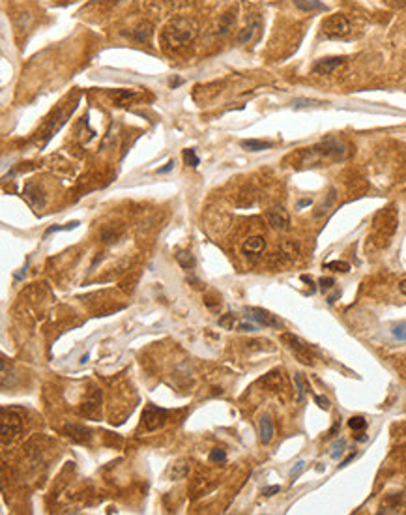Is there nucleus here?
<instances>
[{
    "instance_id": "27",
    "label": "nucleus",
    "mask_w": 406,
    "mask_h": 515,
    "mask_svg": "<svg viewBox=\"0 0 406 515\" xmlns=\"http://www.w3.org/2000/svg\"><path fill=\"white\" fill-rule=\"evenodd\" d=\"M234 21H236V17H234V13H232V12L225 13V15L221 17V21H219V30H221V34H225V32H228V30H230V26H232V24H234Z\"/></svg>"
},
{
    "instance_id": "29",
    "label": "nucleus",
    "mask_w": 406,
    "mask_h": 515,
    "mask_svg": "<svg viewBox=\"0 0 406 515\" xmlns=\"http://www.w3.org/2000/svg\"><path fill=\"white\" fill-rule=\"evenodd\" d=\"M348 427L352 431H363L367 427V420L363 416H352L348 420Z\"/></svg>"
},
{
    "instance_id": "4",
    "label": "nucleus",
    "mask_w": 406,
    "mask_h": 515,
    "mask_svg": "<svg viewBox=\"0 0 406 515\" xmlns=\"http://www.w3.org/2000/svg\"><path fill=\"white\" fill-rule=\"evenodd\" d=\"M322 34L331 40H339V38H346L350 34V21L346 15L342 13H333L330 17L322 21Z\"/></svg>"
},
{
    "instance_id": "6",
    "label": "nucleus",
    "mask_w": 406,
    "mask_h": 515,
    "mask_svg": "<svg viewBox=\"0 0 406 515\" xmlns=\"http://www.w3.org/2000/svg\"><path fill=\"white\" fill-rule=\"evenodd\" d=\"M384 223L380 225L378 221H374V242L382 248V246H388L389 238L393 236L395 229H397V218H395V212H388L384 210L382 214Z\"/></svg>"
},
{
    "instance_id": "41",
    "label": "nucleus",
    "mask_w": 406,
    "mask_h": 515,
    "mask_svg": "<svg viewBox=\"0 0 406 515\" xmlns=\"http://www.w3.org/2000/svg\"><path fill=\"white\" fill-rule=\"evenodd\" d=\"M309 204H313L311 199H302V201L298 203V208H303V206H309Z\"/></svg>"
},
{
    "instance_id": "8",
    "label": "nucleus",
    "mask_w": 406,
    "mask_h": 515,
    "mask_svg": "<svg viewBox=\"0 0 406 515\" xmlns=\"http://www.w3.org/2000/svg\"><path fill=\"white\" fill-rule=\"evenodd\" d=\"M168 418V412L165 409H159L156 405H148L142 412V423H144L146 431H156L163 427Z\"/></svg>"
},
{
    "instance_id": "28",
    "label": "nucleus",
    "mask_w": 406,
    "mask_h": 515,
    "mask_svg": "<svg viewBox=\"0 0 406 515\" xmlns=\"http://www.w3.org/2000/svg\"><path fill=\"white\" fill-rule=\"evenodd\" d=\"M391 336L397 341H406V320H402V322H399V324H395L391 328Z\"/></svg>"
},
{
    "instance_id": "24",
    "label": "nucleus",
    "mask_w": 406,
    "mask_h": 515,
    "mask_svg": "<svg viewBox=\"0 0 406 515\" xmlns=\"http://www.w3.org/2000/svg\"><path fill=\"white\" fill-rule=\"evenodd\" d=\"M335 197H337V195H335V189H331V191H330V195L326 197L324 203L320 204V206H318V212H316V214H314V215H316V218H322V215H324L326 212H328V210H330L331 206H333V203H335Z\"/></svg>"
},
{
    "instance_id": "2",
    "label": "nucleus",
    "mask_w": 406,
    "mask_h": 515,
    "mask_svg": "<svg viewBox=\"0 0 406 515\" xmlns=\"http://www.w3.org/2000/svg\"><path fill=\"white\" fill-rule=\"evenodd\" d=\"M281 341H283V345L288 348L290 353L296 356V360L300 362V364L313 367V365H314L313 348L309 347V345L303 341L302 337L294 336V334H290V332H284V334H281Z\"/></svg>"
},
{
    "instance_id": "17",
    "label": "nucleus",
    "mask_w": 406,
    "mask_h": 515,
    "mask_svg": "<svg viewBox=\"0 0 406 515\" xmlns=\"http://www.w3.org/2000/svg\"><path fill=\"white\" fill-rule=\"evenodd\" d=\"M152 34H154V30H152V24L148 23V21L140 23L139 26L133 30V38L137 41H140V43H150Z\"/></svg>"
},
{
    "instance_id": "10",
    "label": "nucleus",
    "mask_w": 406,
    "mask_h": 515,
    "mask_svg": "<svg viewBox=\"0 0 406 515\" xmlns=\"http://www.w3.org/2000/svg\"><path fill=\"white\" fill-rule=\"evenodd\" d=\"M346 58L344 57H330V58H320L318 62L313 66L314 75H331L335 73L341 66H344Z\"/></svg>"
},
{
    "instance_id": "14",
    "label": "nucleus",
    "mask_w": 406,
    "mask_h": 515,
    "mask_svg": "<svg viewBox=\"0 0 406 515\" xmlns=\"http://www.w3.org/2000/svg\"><path fill=\"white\" fill-rule=\"evenodd\" d=\"M99 405H101V390L94 388L86 397V401H84V405H82V412L86 416H94L99 411Z\"/></svg>"
},
{
    "instance_id": "30",
    "label": "nucleus",
    "mask_w": 406,
    "mask_h": 515,
    "mask_svg": "<svg viewBox=\"0 0 406 515\" xmlns=\"http://www.w3.org/2000/svg\"><path fill=\"white\" fill-rule=\"evenodd\" d=\"M344 448H346V440H344V439L333 442V444H331V452H330L331 459H339V457H341L342 452H344Z\"/></svg>"
},
{
    "instance_id": "22",
    "label": "nucleus",
    "mask_w": 406,
    "mask_h": 515,
    "mask_svg": "<svg viewBox=\"0 0 406 515\" xmlns=\"http://www.w3.org/2000/svg\"><path fill=\"white\" fill-rule=\"evenodd\" d=\"M187 474H189V465L187 463H176L170 469V478L172 480H184Z\"/></svg>"
},
{
    "instance_id": "39",
    "label": "nucleus",
    "mask_w": 406,
    "mask_h": 515,
    "mask_svg": "<svg viewBox=\"0 0 406 515\" xmlns=\"http://www.w3.org/2000/svg\"><path fill=\"white\" fill-rule=\"evenodd\" d=\"M172 167H174V161H172V159H170V161H168L163 169H159L157 173H159V174H165V173H168V171H170V169H172Z\"/></svg>"
},
{
    "instance_id": "20",
    "label": "nucleus",
    "mask_w": 406,
    "mask_h": 515,
    "mask_svg": "<svg viewBox=\"0 0 406 515\" xmlns=\"http://www.w3.org/2000/svg\"><path fill=\"white\" fill-rule=\"evenodd\" d=\"M110 96L114 98V101L118 103V107H124L126 103H129L131 99L137 98V94L133 90H114V92H110Z\"/></svg>"
},
{
    "instance_id": "31",
    "label": "nucleus",
    "mask_w": 406,
    "mask_h": 515,
    "mask_svg": "<svg viewBox=\"0 0 406 515\" xmlns=\"http://www.w3.org/2000/svg\"><path fill=\"white\" fill-rule=\"evenodd\" d=\"M28 21H30L28 13H19V15H15V29H17L19 34L28 29Z\"/></svg>"
},
{
    "instance_id": "33",
    "label": "nucleus",
    "mask_w": 406,
    "mask_h": 515,
    "mask_svg": "<svg viewBox=\"0 0 406 515\" xmlns=\"http://www.w3.org/2000/svg\"><path fill=\"white\" fill-rule=\"evenodd\" d=\"M208 459H210V461H212V463H223V461H225V459H226V453H225V450L214 448V450L210 452Z\"/></svg>"
},
{
    "instance_id": "37",
    "label": "nucleus",
    "mask_w": 406,
    "mask_h": 515,
    "mask_svg": "<svg viewBox=\"0 0 406 515\" xmlns=\"http://www.w3.org/2000/svg\"><path fill=\"white\" fill-rule=\"evenodd\" d=\"M238 330L240 332H255V330H258V324H251V322H240Z\"/></svg>"
},
{
    "instance_id": "11",
    "label": "nucleus",
    "mask_w": 406,
    "mask_h": 515,
    "mask_svg": "<svg viewBox=\"0 0 406 515\" xmlns=\"http://www.w3.org/2000/svg\"><path fill=\"white\" fill-rule=\"evenodd\" d=\"M264 248H266V242L262 236H251L242 243V251L249 261H258Z\"/></svg>"
},
{
    "instance_id": "16",
    "label": "nucleus",
    "mask_w": 406,
    "mask_h": 515,
    "mask_svg": "<svg viewBox=\"0 0 406 515\" xmlns=\"http://www.w3.org/2000/svg\"><path fill=\"white\" fill-rule=\"evenodd\" d=\"M240 146L247 152H262V150H270L272 148V143L270 141H258V139H245L240 143Z\"/></svg>"
},
{
    "instance_id": "35",
    "label": "nucleus",
    "mask_w": 406,
    "mask_h": 515,
    "mask_svg": "<svg viewBox=\"0 0 406 515\" xmlns=\"http://www.w3.org/2000/svg\"><path fill=\"white\" fill-rule=\"evenodd\" d=\"M318 283H320V289H322V290H330V289H333V285H335V279H333V278H322Z\"/></svg>"
},
{
    "instance_id": "12",
    "label": "nucleus",
    "mask_w": 406,
    "mask_h": 515,
    "mask_svg": "<svg viewBox=\"0 0 406 515\" xmlns=\"http://www.w3.org/2000/svg\"><path fill=\"white\" fill-rule=\"evenodd\" d=\"M64 431L71 440H75L79 444H90V440H92V431L88 427H84V425L70 423V425H66Z\"/></svg>"
},
{
    "instance_id": "13",
    "label": "nucleus",
    "mask_w": 406,
    "mask_h": 515,
    "mask_svg": "<svg viewBox=\"0 0 406 515\" xmlns=\"http://www.w3.org/2000/svg\"><path fill=\"white\" fill-rule=\"evenodd\" d=\"M23 193H24V199L28 201L32 208L40 210L45 206V195H43V191H41L36 184H26Z\"/></svg>"
},
{
    "instance_id": "7",
    "label": "nucleus",
    "mask_w": 406,
    "mask_h": 515,
    "mask_svg": "<svg viewBox=\"0 0 406 515\" xmlns=\"http://www.w3.org/2000/svg\"><path fill=\"white\" fill-rule=\"evenodd\" d=\"M247 311V317L251 320H255L258 326H264V328H283V320L270 313L268 309H262V307H249L245 309Z\"/></svg>"
},
{
    "instance_id": "32",
    "label": "nucleus",
    "mask_w": 406,
    "mask_h": 515,
    "mask_svg": "<svg viewBox=\"0 0 406 515\" xmlns=\"http://www.w3.org/2000/svg\"><path fill=\"white\" fill-rule=\"evenodd\" d=\"M294 381H296V386H298V401H303V395H305V392H307V384L303 382L302 373H296Z\"/></svg>"
},
{
    "instance_id": "44",
    "label": "nucleus",
    "mask_w": 406,
    "mask_h": 515,
    "mask_svg": "<svg viewBox=\"0 0 406 515\" xmlns=\"http://www.w3.org/2000/svg\"><path fill=\"white\" fill-rule=\"evenodd\" d=\"M84 362H88V354H84V356L81 358V364H84Z\"/></svg>"
},
{
    "instance_id": "40",
    "label": "nucleus",
    "mask_w": 406,
    "mask_h": 515,
    "mask_svg": "<svg viewBox=\"0 0 406 515\" xmlns=\"http://www.w3.org/2000/svg\"><path fill=\"white\" fill-rule=\"evenodd\" d=\"M303 465H305V463H303V461H300V463H298V467H296V469H294V470H292V472H290V476H292V478H294V476H296L298 472H302V470H303Z\"/></svg>"
},
{
    "instance_id": "42",
    "label": "nucleus",
    "mask_w": 406,
    "mask_h": 515,
    "mask_svg": "<svg viewBox=\"0 0 406 515\" xmlns=\"http://www.w3.org/2000/svg\"><path fill=\"white\" fill-rule=\"evenodd\" d=\"M182 83H184V81H182V79H172V81H170V87L176 88V87H180Z\"/></svg>"
},
{
    "instance_id": "1",
    "label": "nucleus",
    "mask_w": 406,
    "mask_h": 515,
    "mask_svg": "<svg viewBox=\"0 0 406 515\" xmlns=\"http://www.w3.org/2000/svg\"><path fill=\"white\" fill-rule=\"evenodd\" d=\"M197 36V29L189 19L178 17L170 21L163 30V40L170 47H184Z\"/></svg>"
},
{
    "instance_id": "19",
    "label": "nucleus",
    "mask_w": 406,
    "mask_h": 515,
    "mask_svg": "<svg viewBox=\"0 0 406 515\" xmlns=\"http://www.w3.org/2000/svg\"><path fill=\"white\" fill-rule=\"evenodd\" d=\"M176 261H178V264H180L184 270H193L195 268V264H197V261H195V257H193L189 251H176Z\"/></svg>"
},
{
    "instance_id": "3",
    "label": "nucleus",
    "mask_w": 406,
    "mask_h": 515,
    "mask_svg": "<svg viewBox=\"0 0 406 515\" xmlns=\"http://www.w3.org/2000/svg\"><path fill=\"white\" fill-rule=\"evenodd\" d=\"M0 427H2V444H10L12 440H15L21 429H23V418L17 411L13 409H2V416H0Z\"/></svg>"
},
{
    "instance_id": "9",
    "label": "nucleus",
    "mask_w": 406,
    "mask_h": 515,
    "mask_svg": "<svg viewBox=\"0 0 406 515\" xmlns=\"http://www.w3.org/2000/svg\"><path fill=\"white\" fill-rule=\"evenodd\" d=\"M266 220L273 231H288L290 229V215L283 206H273L266 212Z\"/></svg>"
},
{
    "instance_id": "18",
    "label": "nucleus",
    "mask_w": 406,
    "mask_h": 515,
    "mask_svg": "<svg viewBox=\"0 0 406 515\" xmlns=\"http://www.w3.org/2000/svg\"><path fill=\"white\" fill-rule=\"evenodd\" d=\"M294 4L302 12H326L328 10L326 4H322L320 0H294Z\"/></svg>"
},
{
    "instance_id": "38",
    "label": "nucleus",
    "mask_w": 406,
    "mask_h": 515,
    "mask_svg": "<svg viewBox=\"0 0 406 515\" xmlns=\"http://www.w3.org/2000/svg\"><path fill=\"white\" fill-rule=\"evenodd\" d=\"M279 489H281V487H279V485L266 487V489H264V491H262V495H264V497H273V495H275V493H279Z\"/></svg>"
},
{
    "instance_id": "34",
    "label": "nucleus",
    "mask_w": 406,
    "mask_h": 515,
    "mask_svg": "<svg viewBox=\"0 0 406 515\" xmlns=\"http://www.w3.org/2000/svg\"><path fill=\"white\" fill-rule=\"evenodd\" d=\"M234 322H236V317H234L232 313H226L225 317L219 318V326L221 328H225V330H232V328H234Z\"/></svg>"
},
{
    "instance_id": "26",
    "label": "nucleus",
    "mask_w": 406,
    "mask_h": 515,
    "mask_svg": "<svg viewBox=\"0 0 406 515\" xmlns=\"http://www.w3.org/2000/svg\"><path fill=\"white\" fill-rule=\"evenodd\" d=\"M182 156H184V161H186V165H189V167H197L198 163H200V159H198V156H197V152L193 150V148H186V150L182 152Z\"/></svg>"
},
{
    "instance_id": "23",
    "label": "nucleus",
    "mask_w": 406,
    "mask_h": 515,
    "mask_svg": "<svg viewBox=\"0 0 406 515\" xmlns=\"http://www.w3.org/2000/svg\"><path fill=\"white\" fill-rule=\"evenodd\" d=\"M318 105H324V101L320 99H307V98H296L292 101V107L294 109H305V107H318Z\"/></svg>"
},
{
    "instance_id": "15",
    "label": "nucleus",
    "mask_w": 406,
    "mask_h": 515,
    "mask_svg": "<svg viewBox=\"0 0 406 515\" xmlns=\"http://www.w3.org/2000/svg\"><path fill=\"white\" fill-rule=\"evenodd\" d=\"M258 427H260V442L262 444H270L273 439V435H275V427H273L272 418L268 416V414L266 416H262Z\"/></svg>"
},
{
    "instance_id": "25",
    "label": "nucleus",
    "mask_w": 406,
    "mask_h": 515,
    "mask_svg": "<svg viewBox=\"0 0 406 515\" xmlns=\"http://www.w3.org/2000/svg\"><path fill=\"white\" fill-rule=\"evenodd\" d=\"M324 268H326V270H333V272H342V274L350 272V264H348V262H344V261H331V262H326Z\"/></svg>"
},
{
    "instance_id": "21",
    "label": "nucleus",
    "mask_w": 406,
    "mask_h": 515,
    "mask_svg": "<svg viewBox=\"0 0 406 515\" xmlns=\"http://www.w3.org/2000/svg\"><path fill=\"white\" fill-rule=\"evenodd\" d=\"M258 29H260V21H255V24H249V26H245V29L238 34V41H240V43H249V41L253 40V36H255V32Z\"/></svg>"
},
{
    "instance_id": "5",
    "label": "nucleus",
    "mask_w": 406,
    "mask_h": 515,
    "mask_svg": "<svg viewBox=\"0 0 406 515\" xmlns=\"http://www.w3.org/2000/svg\"><path fill=\"white\" fill-rule=\"evenodd\" d=\"M311 150H313V154H316V156L328 157L331 161H341V159L346 157V146L342 145L339 139H333V137L322 141L320 145H316L314 148H311Z\"/></svg>"
},
{
    "instance_id": "36",
    "label": "nucleus",
    "mask_w": 406,
    "mask_h": 515,
    "mask_svg": "<svg viewBox=\"0 0 406 515\" xmlns=\"http://www.w3.org/2000/svg\"><path fill=\"white\" fill-rule=\"evenodd\" d=\"M314 401H316V405H318L320 409H324V411H328V409H330V399H328V397H322V395H314Z\"/></svg>"
},
{
    "instance_id": "43",
    "label": "nucleus",
    "mask_w": 406,
    "mask_h": 515,
    "mask_svg": "<svg viewBox=\"0 0 406 515\" xmlns=\"http://www.w3.org/2000/svg\"><path fill=\"white\" fill-rule=\"evenodd\" d=\"M399 290L406 296V279H404V281H400V283H399Z\"/></svg>"
}]
</instances>
